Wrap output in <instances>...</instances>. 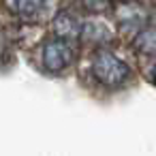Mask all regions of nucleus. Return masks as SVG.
Wrapping results in <instances>:
<instances>
[{"mask_svg": "<svg viewBox=\"0 0 156 156\" xmlns=\"http://www.w3.org/2000/svg\"><path fill=\"white\" fill-rule=\"evenodd\" d=\"M90 75L105 90H122L135 77L130 64L124 62L122 58H118L115 54H111L105 47L94 51V56L90 60Z\"/></svg>", "mask_w": 156, "mask_h": 156, "instance_id": "nucleus-1", "label": "nucleus"}, {"mask_svg": "<svg viewBox=\"0 0 156 156\" xmlns=\"http://www.w3.org/2000/svg\"><path fill=\"white\" fill-rule=\"evenodd\" d=\"M77 60V49L69 39L51 37L41 47V69L49 75H62L66 73Z\"/></svg>", "mask_w": 156, "mask_h": 156, "instance_id": "nucleus-2", "label": "nucleus"}, {"mask_svg": "<svg viewBox=\"0 0 156 156\" xmlns=\"http://www.w3.org/2000/svg\"><path fill=\"white\" fill-rule=\"evenodd\" d=\"M150 22V9L141 2V0H135V2H118L115 7V24L122 32H130L137 34L141 28H145Z\"/></svg>", "mask_w": 156, "mask_h": 156, "instance_id": "nucleus-3", "label": "nucleus"}, {"mask_svg": "<svg viewBox=\"0 0 156 156\" xmlns=\"http://www.w3.org/2000/svg\"><path fill=\"white\" fill-rule=\"evenodd\" d=\"M79 39H81V43L101 49L105 45H111L115 37H113V30L105 22H101V20H86V22H81Z\"/></svg>", "mask_w": 156, "mask_h": 156, "instance_id": "nucleus-4", "label": "nucleus"}, {"mask_svg": "<svg viewBox=\"0 0 156 156\" xmlns=\"http://www.w3.org/2000/svg\"><path fill=\"white\" fill-rule=\"evenodd\" d=\"M51 0H11L15 15L24 22H41L49 13Z\"/></svg>", "mask_w": 156, "mask_h": 156, "instance_id": "nucleus-5", "label": "nucleus"}, {"mask_svg": "<svg viewBox=\"0 0 156 156\" xmlns=\"http://www.w3.org/2000/svg\"><path fill=\"white\" fill-rule=\"evenodd\" d=\"M79 30H81V20H77L71 11H58L54 15V32H56V37L73 41L75 37H79Z\"/></svg>", "mask_w": 156, "mask_h": 156, "instance_id": "nucleus-6", "label": "nucleus"}, {"mask_svg": "<svg viewBox=\"0 0 156 156\" xmlns=\"http://www.w3.org/2000/svg\"><path fill=\"white\" fill-rule=\"evenodd\" d=\"M133 51L145 58H156V26H145L133 37Z\"/></svg>", "mask_w": 156, "mask_h": 156, "instance_id": "nucleus-7", "label": "nucleus"}, {"mask_svg": "<svg viewBox=\"0 0 156 156\" xmlns=\"http://www.w3.org/2000/svg\"><path fill=\"white\" fill-rule=\"evenodd\" d=\"M109 2H111V0H79L81 9H83L86 13H94V15L107 11V9H109Z\"/></svg>", "mask_w": 156, "mask_h": 156, "instance_id": "nucleus-8", "label": "nucleus"}, {"mask_svg": "<svg viewBox=\"0 0 156 156\" xmlns=\"http://www.w3.org/2000/svg\"><path fill=\"white\" fill-rule=\"evenodd\" d=\"M145 79L152 83V86H156V58L152 60V64L145 69Z\"/></svg>", "mask_w": 156, "mask_h": 156, "instance_id": "nucleus-9", "label": "nucleus"}, {"mask_svg": "<svg viewBox=\"0 0 156 156\" xmlns=\"http://www.w3.org/2000/svg\"><path fill=\"white\" fill-rule=\"evenodd\" d=\"M113 2H135V0H113Z\"/></svg>", "mask_w": 156, "mask_h": 156, "instance_id": "nucleus-10", "label": "nucleus"}]
</instances>
